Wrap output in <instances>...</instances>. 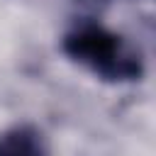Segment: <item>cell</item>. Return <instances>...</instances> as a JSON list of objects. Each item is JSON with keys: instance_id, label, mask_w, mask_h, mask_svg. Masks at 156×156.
<instances>
[{"instance_id": "2", "label": "cell", "mask_w": 156, "mask_h": 156, "mask_svg": "<svg viewBox=\"0 0 156 156\" xmlns=\"http://www.w3.org/2000/svg\"><path fill=\"white\" fill-rule=\"evenodd\" d=\"M0 156H51V149L39 127L15 124L0 134Z\"/></svg>"}, {"instance_id": "1", "label": "cell", "mask_w": 156, "mask_h": 156, "mask_svg": "<svg viewBox=\"0 0 156 156\" xmlns=\"http://www.w3.org/2000/svg\"><path fill=\"white\" fill-rule=\"evenodd\" d=\"M61 51L105 83H136L144 78L141 51L127 37L90 20L78 22L61 37Z\"/></svg>"}, {"instance_id": "3", "label": "cell", "mask_w": 156, "mask_h": 156, "mask_svg": "<svg viewBox=\"0 0 156 156\" xmlns=\"http://www.w3.org/2000/svg\"><path fill=\"white\" fill-rule=\"evenodd\" d=\"M76 2L88 5V7H102V5H107V2H112V0H76Z\"/></svg>"}]
</instances>
